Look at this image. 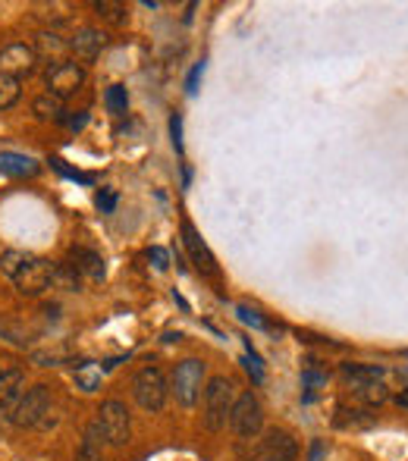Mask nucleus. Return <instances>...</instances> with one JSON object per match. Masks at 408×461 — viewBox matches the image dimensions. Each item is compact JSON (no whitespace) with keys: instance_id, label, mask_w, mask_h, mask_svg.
Instances as JSON below:
<instances>
[{"instance_id":"obj_3","label":"nucleus","mask_w":408,"mask_h":461,"mask_svg":"<svg viewBox=\"0 0 408 461\" xmlns=\"http://www.w3.org/2000/svg\"><path fill=\"white\" fill-rule=\"evenodd\" d=\"M132 399L139 402V408L148 414L164 411L166 399H170V383H166L164 371L154 365L142 367V371L132 377Z\"/></svg>"},{"instance_id":"obj_18","label":"nucleus","mask_w":408,"mask_h":461,"mask_svg":"<svg viewBox=\"0 0 408 461\" xmlns=\"http://www.w3.org/2000/svg\"><path fill=\"white\" fill-rule=\"evenodd\" d=\"M343 377L355 386H367V383H381L383 380V367L377 365H343Z\"/></svg>"},{"instance_id":"obj_1","label":"nucleus","mask_w":408,"mask_h":461,"mask_svg":"<svg viewBox=\"0 0 408 461\" xmlns=\"http://www.w3.org/2000/svg\"><path fill=\"white\" fill-rule=\"evenodd\" d=\"M0 270L16 282V289H19L22 296L38 298L42 292H48L50 286H54L57 264L28 255V251H16V248H10V251L0 255Z\"/></svg>"},{"instance_id":"obj_8","label":"nucleus","mask_w":408,"mask_h":461,"mask_svg":"<svg viewBox=\"0 0 408 461\" xmlns=\"http://www.w3.org/2000/svg\"><path fill=\"white\" fill-rule=\"evenodd\" d=\"M229 427L239 440H255L264 430V408L255 393L235 396L233 411H229Z\"/></svg>"},{"instance_id":"obj_31","label":"nucleus","mask_w":408,"mask_h":461,"mask_svg":"<svg viewBox=\"0 0 408 461\" xmlns=\"http://www.w3.org/2000/svg\"><path fill=\"white\" fill-rule=\"evenodd\" d=\"M63 123L70 126V129H82V126L89 123V113H85V111H79V117H63Z\"/></svg>"},{"instance_id":"obj_30","label":"nucleus","mask_w":408,"mask_h":461,"mask_svg":"<svg viewBox=\"0 0 408 461\" xmlns=\"http://www.w3.org/2000/svg\"><path fill=\"white\" fill-rule=\"evenodd\" d=\"M97 207H101L104 214H111L113 207H117V195L113 192H97Z\"/></svg>"},{"instance_id":"obj_6","label":"nucleus","mask_w":408,"mask_h":461,"mask_svg":"<svg viewBox=\"0 0 408 461\" xmlns=\"http://www.w3.org/2000/svg\"><path fill=\"white\" fill-rule=\"evenodd\" d=\"M48 414H50V389L38 383L32 386V389H26V396L16 402V408L7 414V420L19 430L44 427V424H48Z\"/></svg>"},{"instance_id":"obj_11","label":"nucleus","mask_w":408,"mask_h":461,"mask_svg":"<svg viewBox=\"0 0 408 461\" xmlns=\"http://www.w3.org/2000/svg\"><path fill=\"white\" fill-rule=\"evenodd\" d=\"M180 235H182V245H186L189 257H192V264L201 270V273H208V276H217V273H220V267H217V257H214V251H211V248H208V242L201 239V235H198V229H195L192 223H189V220H182Z\"/></svg>"},{"instance_id":"obj_12","label":"nucleus","mask_w":408,"mask_h":461,"mask_svg":"<svg viewBox=\"0 0 408 461\" xmlns=\"http://www.w3.org/2000/svg\"><path fill=\"white\" fill-rule=\"evenodd\" d=\"M107 48V35L101 32V28H95V26H82V28H76L73 32V38H70V50L76 54V60H95L101 50Z\"/></svg>"},{"instance_id":"obj_2","label":"nucleus","mask_w":408,"mask_h":461,"mask_svg":"<svg viewBox=\"0 0 408 461\" xmlns=\"http://www.w3.org/2000/svg\"><path fill=\"white\" fill-rule=\"evenodd\" d=\"M235 402V386L229 377H211L201 393V420L211 434H220L229 424V411Z\"/></svg>"},{"instance_id":"obj_14","label":"nucleus","mask_w":408,"mask_h":461,"mask_svg":"<svg viewBox=\"0 0 408 461\" xmlns=\"http://www.w3.org/2000/svg\"><path fill=\"white\" fill-rule=\"evenodd\" d=\"M26 396V373L22 371H0V414H10L16 402Z\"/></svg>"},{"instance_id":"obj_22","label":"nucleus","mask_w":408,"mask_h":461,"mask_svg":"<svg viewBox=\"0 0 408 461\" xmlns=\"http://www.w3.org/2000/svg\"><path fill=\"white\" fill-rule=\"evenodd\" d=\"M104 104H107V111L113 113V117H123L126 107H129V95H126L123 85H111L104 95Z\"/></svg>"},{"instance_id":"obj_4","label":"nucleus","mask_w":408,"mask_h":461,"mask_svg":"<svg viewBox=\"0 0 408 461\" xmlns=\"http://www.w3.org/2000/svg\"><path fill=\"white\" fill-rule=\"evenodd\" d=\"M208 367L201 358H186L176 365L173 380H170V393L176 396L182 408H195V402L204 393V383H208Z\"/></svg>"},{"instance_id":"obj_10","label":"nucleus","mask_w":408,"mask_h":461,"mask_svg":"<svg viewBox=\"0 0 408 461\" xmlns=\"http://www.w3.org/2000/svg\"><path fill=\"white\" fill-rule=\"evenodd\" d=\"M38 66V54L32 44H7V48L0 50V76H13L22 82V76H32Z\"/></svg>"},{"instance_id":"obj_32","label":"nucleus","mask_w":408,"mask_h":461,"mask_svg":"<svg viewBox=\"0 0 408 461\" xmlns=\"http://www.w3.org/2000/svg\"><path fill=\"white\" fill-rule=\"evenodd\" d=\"M324 458V442H312V455H308V461H320Z\"/></svg>"},{"instance_id":"obj_16","label":"nucleus","mask_w":408,"mask_h":461,"mask_svg":"<svg viewBox=\"0 0 408 461\" xmlns=\"http://www.w3.org/2000/svg\"><path fill=\"white\" fill-rule=\"evenodd\" d=\"M70 267L76 270V273L91 276V280H101V276H104V261H101L97 251H89V248H76V251H73Z\"/></svg>"},{"instance_id":"obj_17","label":"nucleus","mask_w":408,"mask_h":461,"mask_svg":"<svg viewBox=\"0 0 408 461\" xmlns=\"http://www.w3.org/2000/svg\"><path fill=\"white\" fill-rule=\"evenodd\" d=\"M32 113H35L38 119H44V123H63V117H66L63 101H57V97L50 95L35 97V101H32Z\"/></svg>"},{"instance_id":"obj_26","label":"nucleus","mask_w":408,"mask_h":461,"mask_svg":"<svg viewBox=\"0 0 408 461\" xmlns=\"http://www.w3.org/2000/svg\"><path fill=\"white\" fill-rule=\"evenodd\" d=\"M50 166H54L57 173H60V176H66V180H76V182H82V186H91V182H95V176H89V173H79V170H70V166L63 164V160H50Z\"/></svg>"},{"instance_id":"obj_33","label":"nucleus","mask_w":408,"mask_h":461,"mask_svg":"<svg viewBox=\"0 0 408 461\" xmlns=\"http://www.w3.org/2000/svg\"><path fill=\"white\" fill-rule=\"evenodd\" d=\"M396 405H402V408L408 411V389H402V393L396 396Z\"/></svg>"},{"instance_id":"obj_28","label":"nucleus","mask_w":408,"mask_h":461,"mask_svg":"<svg viewBox=\"0 0 408 461\" xmlns=\"http://www.w3.org/2000/svg\"><path fill=\"white\" fill-rule=\"evenodd\" d=\"M148 261H154V267H158V270H166V267H170V255H166L164 248H158V245L148 248Z\"/></svg>"},{"instance_id":"obj_29","label":"nucleus","mask_w":408,"mask_h":461,"mask_svg":"<svg viewBox=\"0 0 408 461\" xmlns=\"http://www.w3.org/2000/svg\"><path fill=\"white\" fill-rule=\"evenodd\" d=\"M201 73H204V63H195L192 73H189V79H186V91H189V95H195V91H198V79H201Z\"/></svg>"},{"instance_id":"obj_9","label":"nucleus","mask_w":408,"mask_h":461,"mask_svg":"<svg viewBox=\"0 0 408 461\" xmlns=\"http://www.w3.org/2000/svg\"><path fill=\"white\" fill-rule=\"evenodd\" d=\"M251 461H298V442L286 430H267L251 452Z\"/></svg>"},{"instance_id":"obj_19","label":"nucleus","mask_w":408,"mask_h":461,"mask_svg":"<svg viewBox=\"0 0 408 461\" xmlns=\"http://www.w3.org/2000/svg\"><path fill=\"white\" fill-rule=\"evenodd\" d=\"M19 95H22V82H19V79L0 76V113L10 111V107L19 101Z\"/></svg>"},{"instance_id":"obj_13","label":"nucleus","mask_w":408,"mask_h":461,"mask_svg":"<svg viewBox=\"0 0 408 461\" xmlns=\"http://www.w3.org/2000/svg\"><path fill=\"white\" fill-rule=\"evenodd\" d=\"M42 173V164L35 158L19 151H0V176H10V180H35Z\"/></svg>"},{"instance_id":"obj_24","label":"nucleus","mask_w":408,"mask_h":461,"mask_svg":"<svg viewBox=\"0 0 408 461\" xmlns=\"http://www.w3.org/2000/svg\"><path fill=\"white\" fill-rule=\"evenodd\" d=\"M235 314H239V320H242L245 327H255V330H267V320H264V314L261 311H255V308H249V304H239L235 308Z\"/></svg>"},{"instance_id":"obj_23","label":"nucleus","mask_w":408,"mask_h":461,"mask_svg":"<svg viewBox=\"0 0 408 461\" xmlns=\"http://www.w3.org/2000/svg\"><path fill=\"white\" fill-rule=\"evenodd\" d=\"M95 10H97V16H101V19H107V22H126V7L123 4H111V0H97L95 4Z\"/></svg>"},{"instance_id":"obj_27","label":"nucleus","mask_w":408,"mask_h":461,"mask_svg":"<svg viewBox=\"0 0 408 461\" xmlns=\"http://www.w3.org/2000/svg\"><path fill=\"white\" fill-rule=\"evenodd\" d=\"M170 135H173L176 154H182V117H180V113H173V117H170Z\"/></svg>"},{"instance_id":"obj_25","label":"nucleus","mask_w":408,"mask_h":461,"mask_svg":"<svg viewBox=\"0 0 408 461\" xmlns=\"http://www.w3.org/2000/svg\"><path fill=\"white\" fill-rule=\"evenodd\" d=\"M324 383H327L324 373L304 371V373H302V386H304V396H302V399H304V402H312L314 393H318V386H324Z\"/></svg>"},{"instance_id":"obj_5","label":"nucleus","mask_w":408,"mask_h":461,"mask_svg":"<svg viewBox=\"0 0 408 461\" xmlns=\"http://www.w3.org/2000/svg\"><path fill=\"white\" fill-rule=\"evenodd\" d=\"M95 420L111 449H123L126 442L132 440V414H129V408H126V402H119V399L101 402Z\"/></svg>"},{"instance_id":"obj_7","label":"nucleus","mask_w":408,"mask_h":461,"mask_svg":"<svg viewBox=\"0 0 408 461\" xmlns=\"http://www.w3.org/2000/svg\"><path fill=\"white\" fill-rule=\"evenodd\" d=\"M44 85H48V95L57 101H66L76 91H82L85 85V66L76 60H54L44 73Z\"/></svg>"},{"instance_id":"obj_20","label":"nucleus","mask_w":408,"mask_h":461,"mask_svg":"<svg viewBox=\"0 0 408 461\" xmlns=\"http://www.w3.org/2000/svg\"><path fill=\"white\" fill-rule=\"evenodd\" d=\"M101 377H104V371L95 365H82L76 371V386L82 389V393H97V386H101Z\"/></svg>"},{"instance_id":"obj_15","label":"nucleus","mask_w":408,"mask_h":461,"mask_svg":"<svg viewBox=\"0 0 408 461\" xmlns=\"http://www.w3.org/2000/svg\"><path fill=\"white\" fill-rule=\"evenodd\" d=\"M104 434H101V427H97V420H91L89 427H85L82 434V446H79V461H101V455H104Z\"/></svg>"},{"instance_id":"obj_21","label":"nucleus","mask_w":408,"mask_h":461,"mask_svg":"<svg viewBox=\"0 0 408 461\" xmlns=\"http://www.w3.org/2000/svg\"><path fill=\"white\" fill-rule=\"evenodd\" d=\"M355 399L365 402V405H381V402H387V386L383 383L355 386Z\"/></svg>"}]
</instances>
